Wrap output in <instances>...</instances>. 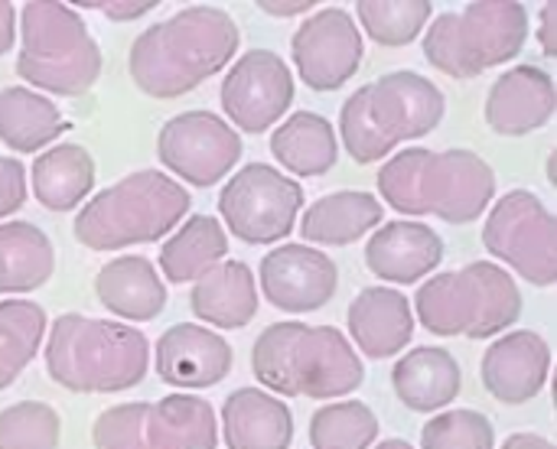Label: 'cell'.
Segmentation results:
<instances>
[{
    "label": "cell",
    "mask_w": 557,
    "mask_h": 449,
    "mask_svg": "<svg viewBox=\"0 0 557 449\" xmlns=\"http://www.w3.org/2000/svg\"><path fill=\"white\" fill-rule=\"evenodd\" d=\"M157 157L193 189H209L242 160V137L215 111H183L160 127Z\"/></svg>",
    "instance_id": "4fadbf2b"
},
{
    "label": "cell",
    "mask_w": 557,
    "mask_h": 449,
    "mask_svg": "<svg viewBox=\"0 0 557 449\" xmlns=\"http://www.w3.org/2000/svg\"><path fill=\"white\" fill-rule=\"evenodd\" d=\"M529 7L519 0H473L441 13L424 33V59L450 78H476L516 59L529 42Z\"/></svg>",
    "instance_id": "9c48e42d"
},
{
    "label": "cell",
    "mask_w": 557,
    "mask_h": 449,
    "mask_svg": "<svg viewBox=\"0 0 557 449\" xmlns=\"http://www.w3.org/2000/svg\"><path fill=\"white\" fill-rule=\"evenodd\" d=\"M222 111L245 134H264L294 104V72L271 49H248L222 82Z\"/></svg>",
    "instance_id": "9a60e30c"
},
{
    "label": "cell",
    "mask_w": 557,
    "mask_h": 449,
    "mask_svg": "<svg viewBox=\"0 0 557 449\" xmlns=\"http://www.w3.org/2000/svg\"><path fill=\"white\" fill-rule=\"evenodd\" d=\"M255 284H261V294L274 310L300 316L317 313L333 300L339 287V271L326 251L287 241L261 258Z\"/></svg>",
    "instance_id": "2e32d148"
},
{
    "label": "cell",
    "mask_w": 557,
    "mask_h": 449,
    "mask_svg": "<svg viewBox=\"0 0 557 449\" xmlns=\"http://www.w3.org/2000/svg\"><path fill=\"white\" fill-rule=\"evenodd\" d=\"M483 248L532 287L557 284V222L532 189L496 199L483 225Z\"/></svg>",
    "instance_id": "8fae6325"
},
{
    "label": "cell",
    "mask_w": 557,
    "mask_h": 449,
    "mask_svg": "<svg viewBox=\"0 0 557 449\" xmlns=\"http://www.w3.org/2000/svg\"><path fill=\"white\" fill-rule=\"evenodd\" d=\"M49 378L72 395H121L150 369V342L137 326L62 313L42 346Z\"/></svg>",
    "instance_id": "277c9868"
},
{
    "label": "cell",
    "mask_w": 557,
    "mask_h": 449,
    "mask_svg": "<svg viewBox=\"0 0 557 449\" xmlns=\"http://www.w3.org/2000/svg\"><path fill=\"white\" fill-rule=\"evenodd\" d=\"M557 111L555 78L542 65L506 68L486 95V124L503 137H525L552 124Z\"/></svg>",
    "instance_id": "d6986e66"
},
{
    "label": "cell",
    "mask_w": 557,
    "mask_h": 449,
    "mask_svg": "<svg viewBox=\"0 0 557 449\" xmlns=\"http://www.w3.org/2000/svg\"><path fill=\"white\" fill-rule=\"evenodd\" d=\"M55 271V248L42 228L33 222H3L0 225V297L3 294H33Z\"/></svg>",
    "instance_id": "4dcf8cb0"
},
{
    "label": "cell",
    "mask_w": 557,
    "mask_h": 449,
    "mask_svg": "<svg viewBox=\"0 0 557 449\" xmlns=\"http://www.w3.org/2000/svg\"><path fill=\"white\" fill-rule=\"evenodd\" d=\"M421 449H496V431L486 414L454 408L424 424Z\"/></svg>",
    "instance_id": "d590c367"
},
{
    "label": "cell",
    "mask_w": 557,
    "mask_h": 449,
    "mask_svg": "<svg viewBox=\"0 0 557 449\" xmlns=\"http://www.w3.org/2000/svg\"><path fill=\"white\" fill-rule=\"evenodd\" d=\"M411 313L441 339H496L522 316V290L506 267L473 261L460 271L428 277L414 294Z\"/></svg>",
    "instance_id": "52a82bcc"
},
{
    "label": "cell",
    "mask_w": 557,
    "mask_h": 449,
    "mask_svg": "<svg viewBox=\"0 0 557 449\" xmlns=\"http://www.w3.org/2000/svg\"><path fill=\"white\" fill-rule=\"evenodd\" d=\"M441 261L444 238L418 219L385 222L366 241V267L388 284H418L434 274Z\"/></svg>",
    "instance_id": "ffe728a7"
},
{
    "label": "cell",
    "mask_w": 557,
    "mask_h": 449,
    "mask_svg": "<svg viewBox=\"0 0 557 449\" xmlns=\"http://www.w3.org/2000/svg\"><path fill=\"white\" fill-rule=\"evenodd\" d=\"M379 440V417L366 401H330L310 417L313 449H372Z\"/></svg>",
    "instance_id": "d6a6232c"
},
{
    "label": "cell",
    "mask_w": 557,
    "mask_h": 449,
    "mask_svg": "<svg viewBox=\"0 0 557 449\" xmlns=\"http://www.w3.org/2000/svg\"><path fill=\"white\" fill-rule=\"evenodd\" d=\"M62 421L42 401H16L0 411V449H59Z\"/></svg>",
    "instance_id": "e575fe53"
},
{
    "label": "cell",
    "mask_w": 557,
    "mask_h": 449,
    "mask_svg": "<svg viewBox=\"0 0 557 449\" xmlns=\"http://www.w3.org/2000/svg\"><path fill=\"white\" fill-rule=\"evenodd\" d=\"M552 375V346L532 333V329H516L503 333L480 362V378L483 388L509 408L529 404L542 395Z\"/></svg>",
    "instance_id": "ac0fdd59"
},
{
    "label": "cell",
    "mask_w": 557,
    "mask_h": 449,
    "mask_svg": "<svg viewBox=\"0 0 557 449\" xmlns=\"http://www.w3.org/2000/svg\"><path fill=\"white\" fill-rule=\"evenodd\" d=\"M392 388L408 411L434 414L454 404L463 388V372L444 346H418L395 362Z\"/></svg>",
    "instance_id": "603a6c76"
},
{
    "label": "cell",
    "mask_w": 557,
    "mask_h": 449,
    "mask_svg": "<svg viewBox=\"0 0 557 449\" xmlns=\"http://www.w3.org/2000/svg\"><path fill=\"white\" fill-rule=\"evenodd\" d=\"M189 310L215 329H245L258 313V284L248 264L222 261L193 284Z\"/></svg>",
    "instance_id": "484cf974"
},
{
    "label": "cell",
    "mask_w": 557,
    "mask_h": 449,
    "mask_svg": "<svg viewBox=\"0 0 557 449\" xmlns=\"http://www.w3.org/2000/svg\"><path fill=\"white\" fill-rule=\"evenodd\" d=\"M447 111L444 91L418 72H388L356 88L339 111V137L359 166L385 160L398 144L428 137Z\"/></svg>",
    "instance_id": "5b68a950"
},
{
    "label": "cell",
    "mask_w": 557,
    "mask_h": 449,
    "mask_svg": "<svg viewBox=\"0 0 557 449\" xmlns=\"http://www.w3.org/2000/svg\"><path fill=\"white\" fill-rule=\"evenodd\" d=\"M258 7L268 16H300V13H310L320 3L317 0H258Z\"/></svg>",
    "instance_id": "ab89813d"
},
{
    "label": "cell",
    "mask_w": 557,
    "mask_h": 449,
    "mask_svg": "<svg viewBox=\"0 0 557 449\" xmlns=\"http://www.w3.org/2000/svg\"><path fill=\"white\" fill-rule=\"evenodd\" d=\"M75 7H88V10H98L101 16L114 20V23H131V20H140L144 13H150L153 7H160L157 0H78L72 3Z\"/></svg>",
    "instance_id": "74e56055"
},
{
    "label": "cell",
    "mask_w": 557,
    "mask_h": 449,
    "mask_svg": "<svg viewBox=\"0 0 557 449\" xmlns=\"http://www.w3.org/2000/svg\"><path fill=\"white\" fill-rule=\"evenodd\" d=\"M33 196L49 212H75L95 189V157L82 144H55L29 170Z\"/></svg>",
    "instance_id": "4316f807"
},
{
    "label": "cell",
    "mask_w": 557,
    "mask_h": 449,
    "mask_svg": "<svg viewBox=\"0 0 557 449\" xmlns=\"http://www.w3.org/2000/svg\"><path fill=\"white\" fill-rule=\"evenodd\" d=\"M16 75L49 95L78 98L101 75V49L78 10L52 0H29L20 10Z\"/></svg>",
    "instance_id": "ba28073f"
},
{
    "label": "cell",
    "mask_w": 557,
    "mask_h": 449,
    "mask_svg": "<svg viewBox=\"0 0 557 449\" xmlns=\"http://www.w3.org/2000/svg\"><path fill=\"white\" fill-rule=\"evenodd\" d=\"M385 219L382 199L366 189H343L317 199L300 215V235L310 248H343L369 232H375Z\"/></svg>",
    "instance_id": "d4e9b609"
},
{
    "label": "cell",
    "mask_w": 557,
    "mask_h": 449,
    "mask_svg": "<svg viewBox=\"0 0 557 449\" xmlns=\"http://www.w3.org/2000/svg\"><path fill=\"white\" fill-rule=\"evenodd\" d=\"M235 362L232 346L209 326L176 323L153 346L157 378L170 388L202 391L228 378Z\"/></svg>",
    "instance_id": "e0dca14e"
},
{
    "label": "cell",
    "mask_w": 557,
    "mask_h": 449,
    "mask_svg": "<svg viewBox=\"0 0 557 449\" xmlns=\"http://www.w3.org/2000/svg\"><path fill=\"white\" fill-rule=\"evenodd\" d=\"M434 13L431 0H359L356 16L372 42L398 49L411 46Z\"/></svg>",
    "instance_id": "836d02e7"
},
{
    "label": "cell",
    "mask_w": 557,
    "mask_h": 449,
    "mask_svg": "<svg viewBox=\"0 0 557 449\" xmlns=\"http://www.w3.org/2000/svg\"><path fill=\"white\" fill-rule=\"evenodd\" d=\"M304 209V186L271 163H245L219 192L225 228L245 245L284 241Z\"/></svg>",
    "instance_id": "7c38bea8"
},
{
    "label": "cell",
    "mask_w": 557,
    "mask_h": 449,
    "mask_svg": "<svg viewBox=\"0 0 557 449\" xmlns=\"http://www.w3.org/2000/svg\"><path fill=\"white\" fill-rule=\"evenodd\" d=\"M16 39V7L10 0H0V55L13 49Z\"/></svg>",
    "instance_id": "60d3db41"
},
{
    "label": "cell",
    "mask_w": 557,
    "mask_h": 449,
    "mask_svg": "<svg viewBox=\"0 0 557 449\" xmlns=\"http://www.w3.org/2000/svg\"><path fill=\"white\" fill-rule=\"evenodd\" d=\"M189 215V189L163 170H137L95 192L75 215V241L88 251H121L166 238Z\"/></svg>",
    "instance_id": "8992f818"
},
{
    "label": "cell",
    "mask_w": 557,
    "mask_h": 449,
    "mask_svg": "<svg viewBox=\"0 0 557 449\" xmlns=\"http://www.w3.org/2000/svg\"><path fill=\"white\" fill-rule=\"evenodd\" d=\"M242 33L222 7H183L147 26L127 52L134 85L160 101L183 98L219 75L238 52Z\"/></svg>",
    "instance_id": "6da1fadb"
},
{
    "label": "cell",
    "mask_w": 557,
    "mask_h": 449,
    "mask_svg": "<svg viewBox=\"0 0 557 449\" xmlns=\"http://www.w3.org/2000/svg\"><path fill=\"white\" fill-rule=\"evenodd\" d=\"M95 449H215L219 421L206 398L170 395L101 411L91 424Z\"/></svg>",
    "instance_id": "30bf717a"
},
{
    "label": "cell",
    "mask_w": 557,
    "mask_h": 449,
    "mask_svg": "<svg viewBox=\"0 0 557 449\" xmlns=\"http://www.w3.org/2000/svg\"><path fill=\"white\" fill-rule=\"evenodd\" d=\"M228 254V235L215 215H189L160 248L166 284H196Z\"/></svg>",
    "instance_id": "83f0119b"
},
{
    "label": "cell",
    "mask_w": 557,
    "mask_h": 449,
    "mask_svg": "<svg viewBox=\"0 0 557 449\" xmlns=\"http://www.w3.org/2000/svg\"><path fill=\"white\" fill-rule=\"evenodd\" d=\"M290 55L307 88L313 91L343 88L359 72L366 55L356 16L343 7H323L310 13L290 36Z\"/></svg>",
    "instance_id": "5bb4252c"
},
{
    "label": "cell",
    "mask_w": 557,
    "mask_h": 449,
    "mask_svg": "<svg viewBox=\"0 0 557 449\" xmlns=\"http://www.w3.org/2000/svg\"><path fill=\"white\" fill-rule=\"evenodd\" d=\"M251 372L274 398H346L366 365L336 326H307L284 320L268 326L251 349Z\"/></svg>",
    "instance_id": "3957f363"
},
{
    "label": "cell",
    "mask_w": 557,
    "mask_h": 449,
    "mask_svg": "<svg viewBox=\"0 0 557 449\" xmlns=\"http://www.w3.org/2000/svg\"><path fill=\"white\" fill-rule=\"evenodd\" d=\"M69 130L59 108L26 85L0 91V140L13 153H36Z\"/></svg>",
    "instance_id": "f546056e"
},
{
    "label": "cell",
    "mask_w": 557,
    "mask_h": 449,
    "mask_svg": "<svg viewBox=\"0 0 557 449\" xmlns=\"http://www.w3.org/2000/svg\"><path fill=\"white\" fill-rule=\"evenodd\" d=\"M555 20H557V3L555 0H548L545 7H542V20H539V42H542V52H545V59H555L557 55V29H555Z\"/></svg>",
    "instance_id": "f35d334b"
},
{
    "label": "cell",
    "mask_w": 557,
    "mask_h": 449,
    "mask_svg": "<svg viewBox=\"0 0 557 449\" xmlns=\"http://www.w3.org/2000/svg\"><path fill=\"white\" fill-rule=\"evenodd\" d=\"M499 449H555V444L542 434H512Z\"/></svg>",
    "instance_id": "b9f144b4"
},
{
    "label": "cell",
    "mask_w": 557,
    "mask_h": 449,
    "mask_svg": "<svg viewBox=\"0 0 557 449\" xmlns=\"http://www.w3.org/2000/svg\"><path fill=\"white\" fill-rule=\"evenodd\" d=\"M46 336V310L33 300L0 303V391H7L20 372L36 359Z\"/></svg>",
    "instance_id": "1f68e13d"
},
{
    "label": "cell",
    "mask_w": 557,
    "mask_h": 449,
    "mask_svg": "<svg viewBox=\"0 0 557 449\" xmlns=\"http://www.w3.org/2000/svg\"><path fill=\"white\" fill-rule=\"evenodd\" d=\"M95 294H98V303L111 316L131 320V323L157 320L170 300L160 271L153 267V261L140 254H121L101 264L95 274Z\"/></svg>",
    "instance_id": "7402d4cb"
},
{
    "label": "cell",
    "mask_w": 557,
    "mask_h": 449,
    "mask_svg": "<svg viewBox=\"0 0 557 449\" xmlns=\"http://www.w3.org/2000/svg\"><path fill=\"white\" fill-rule=\"evenodd\" d=\"M222 440L225 449H290L294 414L261 388H238L222 404Z\"/></svg>",
    "instance_id": "cb8c5ba5"
},
{
    "label": "cell",
    "mask_w": 557,
    "mask_h": 449,
    "mask_svg": "<svg viewBox=\"0 0 557 449\" xmlns=\"http://www.w3.org/2000/svg\"><path fill=\"white\" fill-rule=\"evenodd\" d=\"M372 449H414L411 444H405V440H382V444H375Z\"/></svg>",
    "instance_id": "7bdbcfd3"
},
{
    "label": "cell",
    "mask_w": 557,
    "mask_h": 449,
    "mask_svg": "<svg viewBox=\"0 0 557 449\" xmlns=\"http://www.w3.org/2000/svg\"><path fill=\"white\" fill-rule=\"evenodd\" d=\"M26 202V170L20 160L0 153V219L20 212Z\"/></svg>",
    "instance_id": "8d00e7d4"
},
{
    "label": "cell",
    "mask_w": 557,
    "mask_h": 449,
    "mask_svg": "<svg viewBox=\"0 0 557 449\" xmlns=\"http://www.w3.org/2000/svg\"><path fill=\"white\" fill-rule=\"evenodd\" d=\"M379 196L398 215H437L450 225H470L496 199V173L463 147H408L382 163Z\"/></svg>",
    "instance_id": "7a4b0ae2"
},
{
    "label": "cell",
    "mask_w": 557,
    "mask_h": 449,
    "mask_svg": "<svg viewBox=\"0 0 557 449\" xmlns=\"http://www.w3.org/2000/svg\"><path fill=\"white\" fill-rule=\"evenodd\" d=\"M271 157L294 176H323L339 157L336 130L323 114L294 111L271 134Z\"/></svg>",
    "instance_id": "f1b7e54d"
},
{
    "label": "cell",
    "mask_w": 557,
    "mask_h": 449,
    "mask_svg": "<svg viewBox=\"0 0 557 449\" xmlns=\"http://www.w3.org/2000/svg\"><path fill=\"white\" fill-rule=\"evenodd\" d=\"M349 336L362 356L382 362L401 356L414 336L411 300L395 287H366L346 310Z\"/></svg>",
    "instance_id": "44dd1931"
}]
</instances>
